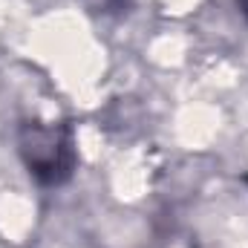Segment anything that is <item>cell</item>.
I'll use <instances>...</instances> for the list:
<instances>
[{
  "mask_svg": "<svg viewBox=\"0 0 248 248\" xmlns=\"http://www.w3.org/2000/svg\"><path fill=\"white\" fill-rule=\"evenodd\" d=\"M20 153L26 159V168L35 179L44 185H58L72 173L75 156H72V139L63 127L52 124H32L20 133Z\"/></svg>",
  "mask_w": 248,
  "mask_h": 248,
  "instance_id": "1",
  "label": "cell"
}]
</instances>
